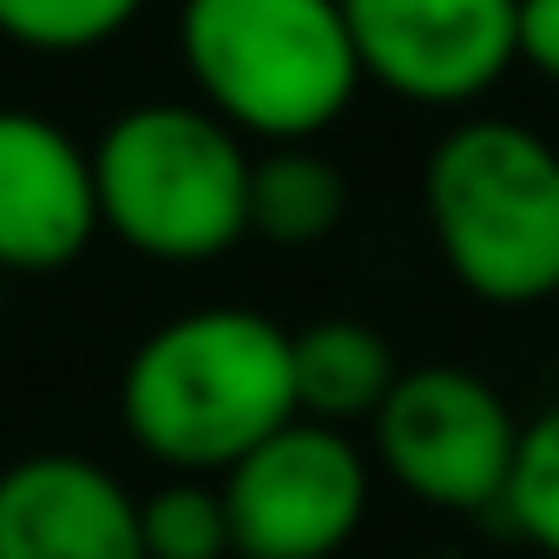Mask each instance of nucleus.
Here are the masks:
<instances>
[{
    "instance_id": "9d476101",
    "label": "nucleus",
    "mask_w": 559,
    "mask_h": 559,
    "mask_svg": "<svg viewBox=\"0 0 559 559\" xmlns=\"http://www.w3.org/2000/svg\"><path fill=\"white\" fill-rule=\"evenodd\" d=\"M290 362H297V415L323 428L376 421V408L402 376L389 336L356 317H323L310 330H290Z\"/></svg>"
},
{
    "instance_id": "423d86ee",
    "label": "nucleus",
    "mask_w": 559,
    "mask_h": 559,
    "mask_svg": "<svg viewBox=\"0 0 559 559\" xmlns=\"http://www.w3.org/2000/svg\"><path fill=\"white\" fill-rule=\"evenodd\" d=\"M230 513V559H336L376 500V461L349 428L284 421L230 474H217Z\"/></svg>"
},
{
    "instance_id": "0eeeda50",
    "label": "nucleus",
    "mask_w": 559,
    "mask_h": 559,
    "mask_svg": "<svg viewBox=\"0 0 559 559\" xmlns=\"http://www.w3.org/2000/svg\"><path fill=\"white\" fill-rule=\"evenodd\" d=\"M362 86L461 112L520 67V0H343Z\"/></svg>"
},
{
    "instance_id": "9b49d317",
    "label": "nucleus",
    "mask_w": 559,
    "mask_h": 559,
    "mask_svg": "<svg viewBox=\"0 0 559 559\" xmlns=\"http://www.w3.org/2000/svg\"><path fill=\"white\" fill-rule=\"evenodd\" d=\"M349 217V171L323 145H263L250 158V237L317 250Z\"/></svg>"
},
{
    "instance_id": "7ed1b4c3",
    "label": "nucleus",
    "mask_w": 559,
    "mask_h": 559,
    "mask_svg": "<svg viewBox=\"0 0 559 559\" xmlns=\"http://www.w3.org/2000/svg\"><path fill=\"white\" fill-rule=\"evenodd\" d=\"M178 60L198 106L257 145H317L362 93L343 0H185Z\"/></svg>"
},
{
    "instance_id": "6e6552de",
    "label": "nucleus",
    "mask_w": 559,
    "mask_h": 559,
    "mask_svg": "<svg viewBox=\"0 0 559 559\" xmlns=\"http://www.w3.org/2000/svg\"><path fill=\"white\" fill-rule=\"evenodd\" d=\"M99 237L93 152L47 112L0 106V276H53Z\"/></svg>"
},
{
    "instance_id": "2eb2a0df",
    "label": "nucleus",
    "mask_w": 559,
    "mask_h": 559,
    "mask_svg": "<svg viewBox=\"0 0 559 559\" xmlns=\"http://www.w3.org/2000/svg\"><path fill=\"white\" fill-rule=\"evenodd\" d=\"M520 67L559 86V0H520Z\"/></svg>"
},
{
    "instance_id": "f8f14e48",
    "label": "nucleus",
    "mask_w": 559,
    "mask_h": 559,
    "mask_svg": "<svg viewBox=\"0 0 559 559\" xmlns=\"http://www.w3.org/2000/svg\"><path fill=\"white\" fill-rule=\"evenodd\" d=\"M139 14L145 0H0V40L21 53L73 60L112 47Z\"/></svg>"
},
{
    "instance_id": "ddd939ff",
    "label": "nucleus",
    "mask_w": 559,
    "mask_h": 559,
    "mask_svg": "<svg viewBox=\"0 0 559 559\" xmlns=\"http://www.w3.org/2000/svg\"><path fill=\"white\" fill-rule=\"evenodd\" d=\"M145 559H230V513L224 487L204 474H171L139 500Z\"/></svg>"
},
{
    "instance_id": "4468645a",
    "label": "nucleus",
    "mask_w": 559,
    "mask_h": 559,
    "mask_svg": "<svg viewBox=\"0 0 559 559\" xmlns=\"http://www.w3.org/2000/svg\"><path fill=\"white\" fill-rule=\"evenodd\" d=\"M500 513L539 559H559V408H546L520 428V454H513Z\"/></svg>"
},
{
    "instance_id": "f257e3e1",
    "label": "nucleus",
    "mask_w": 559,
    "mask_h": 559,
    "mask_svg": "<svg viewBox=\"0 0 559 559\" xmlns=\"http://www.w3.org/2000/svg\"><path fill=\"white\" fill-rule=\"evenodd\" d=\"M119 421L171 474H230L257 441L297 421L290 330L237 304L158 323L119 369Z\"/></svg>"
},
{
    "instance_id": "20e7f679",
    "label": "nucleus",
    "mask_w": 559,
    "mask_h": 559,
    "mask_svg": "<svg viewBox=\"0 0 559 559\" xmlns=\"http://www.w3.org/2000/svg\"><path fill=\"white\" fill-rule=\"evenodd\" d=\"M250 145L198 99H145L93 139L99 230L152 263H217L250 237Z\"/></svg>"
},
{
    "instance_id": "39448f33",
    "label": "nucleus",
    "mask_w": 559,
    "mask_h": 559,
    "mask_svg": "<svg viewBox=\"0 0 559 559\" xmlns=\"http://www.w3.org/2000/svg\"><path fill=\"white\" fill-rule=\"evenodd\" d=\"M520 428L526 421L487 376L454 362H421L402 369L389 402L376 408L369 461L435 513H500Z\"/></svg>"
},
{
    "instance_id": "1a4fd4ad",
    "label": "nucleus",
    "mask_w": 559,
    "mask_h": 559,
    "mask_svg": "<svg viewBox=\"0 0 559 559\" xmlns=\"http://www.w3.org/2000/svg\"><path fill=\"white\" fill-rule=\"evenodd\" d=\"M0 559H145L139 493L67 448L0 467Z\"/></svg>"
},
{
    "instance_id": "f03ea898",
    "label": "nucleus",
    "mask_w": 559,
    "mask_h": 559,
    "mask_svg": "<svg viewBox=\"0 0 559 559\" xmlns=\"http://www.w3.org/2000/svg\"><path fill=\"white\" fill-rule=\"evenodd\" d=\"M448 276L487 310L559 304V145L520 119H461L421 165Z\"/></svg>"
}]
</instances>
